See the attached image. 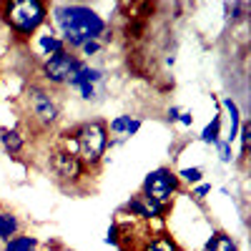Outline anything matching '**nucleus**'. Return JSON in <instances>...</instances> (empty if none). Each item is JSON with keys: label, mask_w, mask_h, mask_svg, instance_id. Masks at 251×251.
<instances>
[{"label": "nucleus", "mask_w": 251, "mask_h": 251, "mask_svg": "<svg viewBox=\"0 0 251 251\" xmlns=\"http://www.w3.org/2000/svg\"><path fill=\"white\" fill-rule=\"evenodd\" d=\"M48 23L73 53L88 40H100L103 46L113 40L111 23L88 3H50Z\"/></svg>", "instance_id": "f257e3e1"}, {"label": "nucleus", "mask_w": 251, "mask_h": 251, "mask_svg": "<svg viewBox=\"0 0 251 251\" xmlns=\"http://www.w3.org/2000/svg\"><path fill=\"white\" fill-rule=\"evenodd\" d=\"M53 143H58L66 151L75 153L88 171H98L103 158L108 156V143H111L106 118L96 116V118H86L80 123H73L68 128L58 131Z\"/></svg>", "instance_id": "f03ea898"}, {"label": "nucleus", "mask_w": 251, "mask_h": 251, "mask_svg": "<svg viewBox=\"0 0 251 251\" xmlns=\"http://www.w3.org/2000/svg\"><path fill=\"white\" fill-rule=\"evenodd\" d=\"M20 113L28 128L38 133H53L63 118V103L58 91L43 86L40 80H30L20 93Z\"/></svg>", "instance_id": "7ed1b4c3"}, {"label": "nucleus", "mask_w": 251, "mask_h": 251, "mask_svg": "<svg viewBox=\"0 0 251 251\" xmlns=\"http://www.w3.org/2000/svg\"><path fill=\"white\" fill-rule=\"evenodd\" d=\"M0 15L10 33L28 43L30 35L48 23V3L46 0H8V3H0Z\"/></svg>", "instance_id": "20e7f679"}, {"label": "nucleus", "mask_w": 251, "mask_h": 251, "mask_svg": "<svg viewBox=\"0 0 251 251\" xmlns=\"http://www.w3.org/2000/svg\"><path fill=\"white\" fill-rule=\"evenodd\" d=\"M46 169L53 176V181L60 183L63 188H80L91 176V171L80 163V158L75 153L66 151L63 146H58L53 141L46 151Z\"/></svg>", "instance_id": "39448f33"}, {"label": "nucleus", "mask_w": 251, "mask_h": 251, "mask_svg": "<svg viewBox=\"0 0 251 251\" xmlns=\"http://www.w3.org/2000/svg\"><path fill=\"white\" fill-rule=\"evenodd\" d=\"M181 188L183 186H181V181H178V176H176V171L171 169V166H158V169L146 174L138 194L161 203V206H166V208H171L174 201L181 196Z\"/></svg>", "instance_id": "423d86ee"}, {"label": "nucleus", "mask_w": 251, "mask_h": 251, "mask_svg": "<svg viewBox=\"0 0 251 251\" xmlns=\"http://www.w3.org/2000/svg\"><path fill=\"white\" fill-rule=\"evenodd\" d=\"M78 66H80V58L73 50L66 48V50L55 53L53 58L38 63V80L43 83V86L53 88V91H60V88L68 86V80L73 78Z\"/></svg>", "instance_id": "0eeeda50"}, {"label": "nucleus", "mask_w": 251, "mask_h": 251, "mask_svg": "<svg viewBox=\"0 0 251 251\" xmlns=\"http://www.w3.org/2000/svg\"><path fill=\"white\" fill-rule=\"evenodd\" d=\"M121 211L128 214V216L136 219V221H141V224H151V221L166 219L171 208H166V206H161V203H156V201H151V199H146V196H141V194H133L128 201L123 203Z\"/></svg>", "instance_id": "6e6552de"}, {"label": "nucleus", "mask_w": 251, "mask_h": 251, "mask_svg": "<svg viewBox=\"0 0 251 251\" xmlns=\"http://www.w3.org/2000/svg\"><path fill=\"white\" fill-rule=\"evenodd\" d=\"M28 50L33 53V58H35L38 63H43V60L53 58L55 53L66 50V46H63V40L58 38V33L50 28V23H46L38 33L30 35V40H28Z\"/></svg>", "instance_id": "1a4fd4ad"}, {"label": "nucleus", "mask_w": 251, "mask_h": 251, "mask_svg": "<svg viewBox=\"0 0 251 251\" xmlns=\"http://www.w3.org/2000/svg\"><path fill=\"white\" fill-rule=\"evenodd\" d=\"M108 126V136H111V143L108 149H116V146L131 141L133 136H138V131L143 128V118L141 116H133V113H118L116 118L106 121Z\"/></svg>", "instance_id": "9d476101"}, {"label": "nucleus", "mask_w": 251, "mask_h": 251, "mask_svg": "<svg viewBox=\"0 0 251 251\" xmlns=\"http://www.w3.org/2000/svg\"><path fill=\"white\" fill-rule=\"evenodd\" d=\"M219 108L224 111L221 113V121H226V133L221 138L228 141V143H234L236 136H239V128H241V121H244L241 108H239V103L234 100V96H224L219 100Z\"/></svg>", "instance_id": "9b49d317"}, {"label": "nucleus", "mask_w": 251, "mask_h": 251, "mask_svg": "<svg viewBox=\"0 0 251 251\" xmlns=\"http://www.w3.org/2000/svg\"><path fill=\"white\" fill-rule=\"evenodd\" d=\"M25 149H28V136L23 131L0 126V151L8 158H20V153H25Z\"/></svg>", "instance_id": "f8f14e48"}, {"label": "nucleus", "mask_w": 251, "mask_h": 251, "mask_svg": "<svg viewBox=\"0 0 251 251\" xmlns=\"http://www.w3.org/2000/svg\"><path fill=\"white\" fill-rule=\"evenodd\" d=\"M199 251H239V241L224 228H211Z\"/></svg>", "instance_id": "ddd939ff"}, {"label": "nucleus", "mask_w": 251, "mask_h": 251, "mask_svg": "<svg viewBox=\"0 0 251 251\" xmlns=\"http://www.w3.org/2000/svg\"><path fill=\"white\" fill-rule=\"evenodd\" d=\"M136 251H181V244L169 231H156L151 236H146Z\"/></svg>", "instance_id": "4468645a"}, {"label": "nucleus", "mask_w": 251, "mask_h": 251, "mask_svg": "<svg viewBox=\"0 0 251 251\" xmlns=\"http://www.w3.org/2000/svg\"><path fill=\"white\" fill-rule=\"evenodd\" d=\"M23 231V221L15 211H0V244Z\"/></svg>", "instance_id": "2eb2a0df"}, {"label": "nucleus", "mask_w": 251, "mask_h": 251, "mask_svg": "<svg viewBox=\"0 0 251 251\" xmlns=\"http://www.w3.org/2000/svg\"><path fill=\"white\" fill-rule=\"evenodd\" d=\"M38 249H40V239L33 234H23V231L0 244V251H38Z\"/></svg>", "instance_id": "dca6fc26"}, {"label": "nucleus", "mask_w": 251, "mask_h": 251, "mask_svg": "<svg viewBox=\"0 0 251 251\" xmlns=\"http://www.w3.org/2000/svg\"><path fill=\"white\" fill-rule=\"evenodd\" d=\"M221 136H224V121H221V111H216L211 116V121L203 126V131L199 133V141L203 146H211V149H214V143L221 141Z\"/></svg>", "instance_id": "f3484780"}, {"label": "nucleus", "mask_w": 251, "mask_h": 251, "mask_svg": "<svg viewBox=\"0 0 251 251\" xmlns=\"http://www.w3.org/2000/svg\"><path fill=\"white\" fill-rule=\"evenodd\" d=\"M176 176H178V181H181V186H196V183H201L203 181V176H206V169L203 166H186V169H178L176 171Z\"/></svg>", "instance_id": "a211bd4d"}, {"label": "nucleus", "mask_w": 251, "mask_h": 251, "mask_svg": "<svg viewBox=\"0 0 251 251\" xmlns=\"http://www.w3.org/2000/svg\"><path fill=\"white\" fill-rule=\"evenodd\" d=\"M239 153H236V161H246V153H249V146H251V121H241V128H239Z\"/></svg>", "instance_id": "6ab92c4d"}, {"label": "nucleus", "mask_w": 251, "mask_h": 251, "mask_svg": "<svg viewBox=\"0 0 251 251\" xmlns=\"http://www.w3.org/2000/svg\"><path fill=\"white\" fill-rule=\"evenodd\" d=\"M103 50H106V46H103L100 40H88V43H83V46L75 50V55H78L80 60H86V63H93V58H98Z\"/></svg>", "instance_id": "aec40b11"}, {"label": "nucleus", "mask_w": 251, "mask_h": 251, "mask_svg": "<svg viewBox=\"0 0 251 251\" xmlns=\"http://www.w3.org/2000/svg\"><path fill=\"white\" fill-rule=\"evenodd\" d=\"M214 151H216V158H219V163H224V166H231V163H236V153H234V143H228V141H216L214 143Z\"/></svg>", "instance_id": "412c9836"}, {"label": "nucleus", "mask_w": 251, "mask_h": 251, "mask_svg": "<svg viewBox=\"0 0 251 251\" xmlns=\"http://www.w3.org/2000/svg\"><path fill=\"white\" fill-rule=\"evenodd\" d=\"M249 3L244 0V3H226L224 5V10H226V18L231 20V23H241V20H246L249 18Z\"/></svg>", "instance_id": "4be33fe9"}, {"label": "nucleus", "mask_w": 251, "mask_h": 251, "mask_svg": "<svg viewBox=\"0 0 251 251\" xmlns=\"http://www.w3.org/2000/svg\"><path fill=\"white\" fill-rule=\"evenodd\" d=\"M208 196H211V183H206V181L191 186V191H188V199H191L194 203H199V206H203V201Z\"/></svg>", "instance_id": "5701e85b"}, {"label": "nucleus", "mask_w": 251, "mask_h": 251, "mask_svg": "<svg viewBox=\"0 0 251 251\" xmlns=\"http://www.w3.org/2000/svg\"><path fill=\"white\" fill-rule=\"evenodd\" d=\"M103 244L106 246H121V224L118 221H113L111 226H108V231H106V239H103Z\"/></svg>", "instance_id": "b1692460"}, {"label": "nucleus", "mask_w": 251, "mask_h": 251, "mask_svg": "<svg viewBox=\"0 0 251 251\" xmlns=\"http://www.w3.org/2000/svg\"><path fill=\"white\" fill-rule=\"evenodd\" d=\"M181 128H191L194 126V113L191 111H181V116H178V121H176Z\"/></svg>", "instance_id": "393cba45"}, {"label": "nucleus", "mask_w": 251, "mask_h": 251, "mask_svg": "<svg viewBox=\"0 0 251 251\" xmlns=\"http://www.w3.org/2000/svg\"><path fill=\"white\" fill-rule=\"evenodd\" d=\"M181 106H169V108H166V121H169V123H176L178 121V116H181Z\"/></svg>", "instance_id": "a878e982"}, {"label": "nucleus", "mask_w": 251, "mask_h": 251, "mask_svg": "<svg viewBox=\"0 0 251 251\" xmlns=\"http://www.w3.org/2000/svg\"><path fill=\"white\" fill-rule=\"evenodd\" d=\"M181 251H188V249H181Z\"/></svg>", "instance_id": "bb28decb"}]
</instances>
